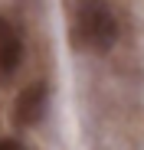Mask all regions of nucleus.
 <instances>
[{"label":"nucleus","mask_w":144,"mask_h":150,"mask_svg":"<svg viewBox=\"0 0 144 150\" xmlns=\"http://www.w3.org/2000/svg\"><path fill=\"white\" fill-rule=\"evenodd\" d=\"M72 36L82 49L108 52L118 42V20L108 0H72Z\"/></svg>","instance_id":"nucleus-1"},{"label":"nucleus","mask_w":144,"mask_h":150,"mask_svg":"<svg viewBox=\"0 0 144 150\" xmlns=\"http://www.w3.org/2000/svg\"><path fill=\"white\" fill-rule=\"evenodd\" d=\"M46 105H49V88H46L43 82L23 88L20 98H16V105H13V121L20 124V127H33V124L43 121Z\"/></svg>","instance_id":"nucleus-2"},{"label":"nucleus","mask_w":144,"mask_h":150,"mask_svg":"<svg viewBox=\"0 0 144 150\" xmlns=\"http://www.w3.org/2000/svg\"><path fill=\"white\" fill-rule=\"evenodd\" d=\"M23 62V39L16 33V26L7 20V16H0V72H16Z\"/></svg>","instance_id":"nucleus-3"},{"label":"nucleus","mask_w":144,"mask_h":150,"mask_svg":"<svg viewBox=\"0 0 144 150\" xmlns=\"http://www.w3.org/2000/svg\"><path fill=\"white\" fill-rule=\"evenodd\" d=\"M0 150H23V144L13 137H0Z\"/></svg>","instance_id":"nucleus-4"}]
</instances>
